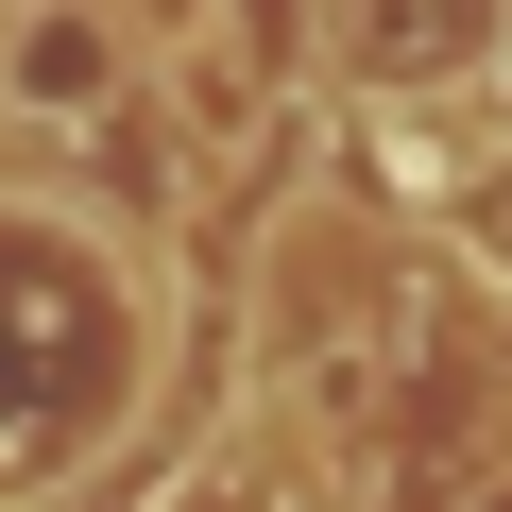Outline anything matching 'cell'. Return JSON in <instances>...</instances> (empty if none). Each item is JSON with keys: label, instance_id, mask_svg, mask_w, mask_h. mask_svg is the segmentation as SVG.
I'll use <instances>...</instances> for the list:
<instances>
[{"label": "cell", "instance_id": "obj_2", "mask_svg": "<svg viewBox=\"0 0 512 512\" xmlns=\"http://www.w3.org/2000/svg\"><path fill=\"white\" fill-rule=\"evenodd\" d=\"M0 103H35V120L120 103V18H86V0H35V18H0Z\"/></svg>", "mask_w": 512, "mask_h": 512}, {"label": "cell", "instance_id": "obj_1", "mask_svg": "<svg viewBox=\"0 0 512 512\" xmlns=\"http://www.w3.org/2000/svg\"><path fill=\"white\" fill-rule=\"evenodd\" d=\"M325 35H342V69H376V86H444V69H478V52L512 35V0H325Z\"/></svg>", "mask_w": 512, "mask_h": 512}]
</instances>
